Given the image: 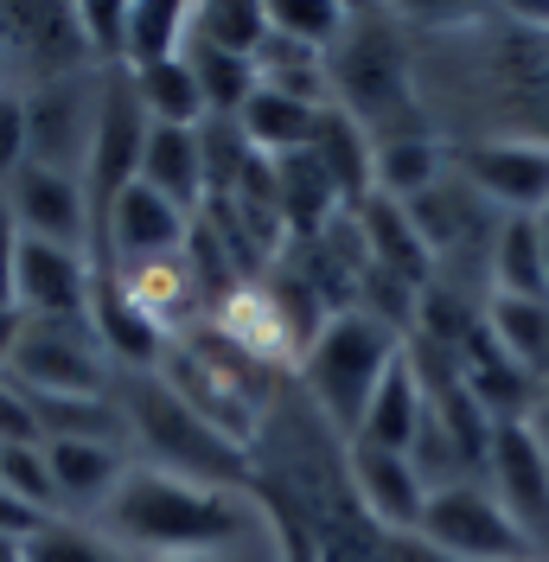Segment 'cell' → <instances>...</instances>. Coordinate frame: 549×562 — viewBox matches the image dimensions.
<instances>
[{"mask_svg": "<svg viewBox=\"0 0 549 562\" xmlns=\"http://www.w3.org/2000/svg\"><path fill=\"white\" fill-rule=\"evenodd\" d=\"M103 518L122 543L154 550V557H211L243 530L237 492L199 486L160 467H128L122 486L103 498Z\"/></svg>", "mask_w": 549, "mask_h": 562, "instance_id": "obj_1", "label": "cell"}, {"mask_svg": "<svg viewBox=\"0 0 549 562\" xmlns=\"http://www.w3.org/2000/svg\"><path fill=\"white\" fill-rule=\"evenodd\" d=\"M115 403L128 416V435L154 454L160 473H179V480H199V486H217V492H237L249 480L243 441H231L224 428H211L167 378H122Z\"/></svg>", "mask_w": 549, "mask_h": 562, "instance_id": "obj_2", "label": "cell"}, {"mask_svg": "<svg viewBox=\"0 0 549 562\" xmlns=\"http://www.w3.org/2000/svg\"><path fill=\"white\" fill-rule=\"evenodd\" d=\"M396 358H403V333H390L383 319H371L365 307H351V314L326 319V333L301 358V378H307L313 403L326 409V422L345 428V435H358V422H365L383 371Z\"/></svg>", "mask_w": 549, "mask_h": 562, "instance_id": "obj_3", "label": "cell"}, {"mask_svg": "<svg viewBox=\"0 0 549 562\" xmlns=\"http://www.w3.org/2000/svg\"><path fill=\"white\" fill-rule=\"evenodd\" d=\"M160 378H167L211 428H224L231 441H243V435L262 422V403H269V364H256L249 351H237L231 339H217L211 326H199L192 339H172Z\"/></svg>", "mask_w": 549, "mask_h": 562, "instance_id": "obj_4", "label": "cell"}, {"mask_svg": "<svg viewBox=\"0 0 549 562\" xmlns=\"http://www.w3.org/2000/svg\"><path fill=\"white\" fill-rule=\"evenodd\" d=\"M326 83L345 115H358L365 128L403 122L410 115V45L396 33L390 13H351L339 45L326 52Z\"/></svg>", "mask_w": 549, "mask_h": 562, "instance_id": "obj_5", "label": "cell"}, {"mask_svg": "<svg viewBox=\"0 0 549 562\" xmlns=\"http://www.w3.org/2000/svg\"><path fill=\"white\" fill-rule=\"evenodd\" d=\"M415 537H422L428 550H441L447 562H524V557H537V543L512 525V512H505V505L492 498V486H480V480L428 492Z\"/></svg>", "mask_w": 549, "mask_h": 562, "instance_id": "obj_6", "label": "cell"}, {"mask_svg": "<svg viewBox=\"0 0 549 562\" xmlns=\"http://www.w3.org/2000/svg\"><path fill=\"white\" fill-rule=\"evenodd\" d=\"M7 384L33 390V396H109V371H103V346L90 319H33L0 371Z\"/></svg>", "mask_w": 549, "mask_h": 562, "instance_id": "obj_7", "label": "cell"}, {"mask_svg": "<svg viewBox=\"0 0 549 562\" xmlns=\"http://www.w3.org/2000/svg\"><path fill=\"white\" fill-rule=\"evenodd\" d=\"M147 109L135 97V77L115 70L103 77V97H97V135H90V160H83V192H90V217L103 231L109 205L141 179V147H147Z\"/></svg>", "mask_w": 549, "mask_h": 562, "instance_id": "obj_8", "label": "cell"}, {"mask_svg": "<svg viewBox=\"0 0 549 562\" xmlns=\"http://www.w3.org/2000/svg\"><path fill=\"white\" fill-rule=\"evenodd\" d=\"M453 173L498 217H549V140L492 135L453 154Z\"/></svg>", "mask_w": 549, "mask_h": 562, "instance_id": "obj_9", "label": "cell"}, {"mask_svg": "<svg viewBox=\"0 0 549 562\" xmlns=\"http://www.w3.org/2000/svg\"><path fill=\"white\" fill-rule=\"evenodd\" d=\"M485 486L512 512V525L544 550L549 543V454L537 448L530 422H498L492 454H485Z\"/></svg>", "mask_w": 549, "mask_h": 562, "instance_id": "obj_10", "label": "cell"}, {"mask_svg": "<svg viewBox=\"0 0 549 562\" xmlns=\"http://www.w3.org/2000/svg\"><path fill=\"white\" fill-rule=\"evenodd\" d=\"M7 211L20 224V237H38V244H65L77 249L83 231H90V192L77 186V173H52V167H20L7 179Z\"/></svg>", "mask_w": 549, "mask_h": 562, "instance_id": "obj_11", "label": "cell"}, {"mask_svg": "<svg viewBox=\"0 0 549 562\" xmlns=\"http://www.w3.org/2000/svg\"><path fill=\"white\" fill-rule=\"evenodd\" d=\"M90 135H97V97L83 83H45L26 103V160L70 173L77 160H90Z\"/></svg>", "mask_w": 549, "mask_h": 562, "instance_id": "obj_12", "label": "cell"}, {"mask_svg": "<svg viewBox=\"0 0 549 562\" xmlns=\"http://www.w3.org/2000/svg\"><path fill=\"white\" fill-rule=\"evenodd\" d=\"M186 231H192V217L172 205V199H160L154 186H128L115 205H109L103 231H97V244H103V262L97 269H109V262H141V256H167V249H186Z\"/></svg>", "mask_w": 549, "mask_h": 562, "instance_id": "obj_13", "label": "cell"}, {"mask_svg": "<svg viewBox=\"0 0 549 562\" xmlns=\"http://www.w3.org/2000/svg\"><path fill=\"white\" fill-rule=\"evenodd\" d=\"M211 333L231 339L237 351H249L256 364H301V358H307V346H301L294 319L281 314V301H274L269 281L231 288V294L217 301V314H211Z\"/></svg>", "mask_w": 549, "mask_h": 562, "instance_id": "obj_14", "label": "cell"}, {"mask_svg": "<svg viewBox=\"0 0 549 562\" xmlns=\"http://www.w3.org/2000/svg\"><path fill=\"white\" fill-rule=\"evenodd\" d=\"M109 276H115V288H122L167 339H179V333L192 326V314H199V301H205V288H199V276H192L186 249L141 256V262H109Z\"/></svg>", "mask_w": 549, "mask_h": 562, "instance_id": "obj_15", "label": "cell"}, {"mask_svg": "<svg viewBox=\"0 0 549 562\" xmlns=\"http://www.w3.org/2000/svg\"><path fill=\"white\" fill-rule=\"evenodd\" d=\"M90 326H97V346H103L109 358H122V364H128V378H160L172 339L141 314L122 288H115L109 269H97V281H90Z\"/></svg>", "mask_w": 549, "mask_h": 562, "instance_id": "obj_16", "label": "cell"}, {"mask_svg": "<svg viewBox=\"0 0 549 562\" xmlns=\"http://www.w3.org/2000/svg\"><path fill=\"white\" fill-rule=\"evenodd\" d=\"M351 486H358V505L390 537H415L422 505H428V486H422V473L410 467V454H383V448L351 441Z\"/></svg>", "mask_w": 549, "mask_h": 562, "instance_id": "obj_17", "label": "cell"}, {"mask_svg": "<svg viewBox=\"0 0 549 562\" xmlns=\"http://www.w3.org/2000/svg\"><path fill=\"white\" fill-rule=\"evenodd\" d=\"M307 154L326 167V179L339 186V199L345 211H358L378 186H371V173H378V135L358 122V115H345L339 103H326L320 109V122H313V140H307Z\"/></svg>", "mask_w": 549, "mask_h": 562, "instance_id": "obj_18", "label": "cell"}, {"mask_svg": "<svg viewBox=\"0 0 549 562\" xmlns=\"http://www.w3.org/2000/svg\"><path fill=\"white\" fill-rule=\"evenodd\" d=\"M351 217H358V237H365L371 269H383V276H396V281H410V288H428V281H435V256H428V244H422V231H415L410 205H396V199L371 192V199L351 211Z\"/></svg>", "mask_w": 549, "mask_h": 562, "instance_id": "obj_19", "label": "cell"}, {"mask_svg": "<svg viewBox=\"0 0 549 562\" xmlns=\"http://www.w3.org/2000/svg\"><path fill=\"white\" fill-rule=\"evenodd\" d=\"M422 422H428V390H422L415 358L403 351V358L383 371V384H378V396H371V409H365V422H358L351 441L383 448V454H410L415 435H422Z\"/></svg>", "mask_w": 549, "mask_h": 562, "instance_id": "obj_20", "label": "cell"}, {"mask_svg": "<svg viewBox=\"0 0 549 562\" xmlns=\"http://www.w3.org/2000/svg\"><path fill=\"white\" fill-rule=\"evenodd\" d=\"M274 167V205H281V231L294 237V244H313L333 217H345V199L339 186L326 179V167L313 160L307 147L301 154H281V160H269Z\"/></svg>", "mask_w": 549, "mask_h": 562, "instance_id": "obj_21", "label": "cell"}, {"mask_svg": "<svg viewBox=\"0 0 549 562\" xmlns=\"http://www.w3.org/2000/svg\"><path fill=\"white\" fill-rule=\"evenodd\" d=\"M141 186H154L186 217H199V205H205V140H199V128H160L154 122L147 147H141Z\"/></svg>", "mask_w": 549, "mask_h": 562, "instance_id": "obj_22", "label": "cell"}, {"mask_svg": "<svg viewBox=\"0 0 549 562\" xmlns=\"http://www.w3.org/2000/svg\"><path fill=\"white\" fill-rule=\"evenodd\" d=\"M485 333H492V346L505 351L524 378H537V390H544V378H549V301L492 294L485 301Z\"/></svg>", "mask_w": 549, "mask_h": 562, "instance_id": "obj_23", "label": "cell"}, {"mask_svg": "<svg viewBox=\"0 0 549 562\" xmlns=\"http://www.w3.org/2000/svg\"><path fill=\"white\" fill-rule=\"evenodd\" d=\"M492 294L549 301L544 281V217H505L492 237Z\"/></svg>", "mask_w": 549, "mask_h": 562, "instance_id": "obj_24", "label": "cell"}, {"mask_svg": "<svg viewBox=\"0 0 549 562\" xmlns=\"http://www.w3.org/2000/svg\"><path fill=\"white\" fill-rule=\"evenodd\" d=\"M313 122H320V109L313 103H294V97H274V90H256L249 103H243L237 128L249 140V154H262V160H281V154H301L313 140Z\"/></svg>", "mask_w": 549, "mask_h": 562, "instance_id": "obj_25", "label": "cell"}, {"mask_svg": "<svg viewBox=\"0 0 549 562\" xmlns=\"http://www.w3.org/2000/svg\"><path fill=\"white\" fill-rule=\"evenodd\" d=\"M128 77H135V97H141V109H147V122H160V128H205L211 122L199 70L186 65V58L154 65V70H128Z\"/></svg>", "mask_w": 549, "mask_h": 562, "instance_id": "obj_26", "label": "cell"}, {"mask_svg": "<svg viewBox=\"0 0 549 562\" xmlns=\"http://www.w3.org/2000/svg\"><path fill=\"white\" fill-rule=\"evenodd\" d=\"M45 467L58 480V498H109L128 473V454L109 441H45Z\"/></svg>", "mask_w": 549, "mask_h": 562, "instance_id": "obj_27", "label": "cell"}, {"mask_svg": "<svg viewBox=\"0 0 549 562\" xmlns=\"http://www.w3.org/2000/svg\"><path fill=\"white\" fill-rule=\"evenodd\" d=\"M192 45H211V52H231V58H249L269 45V0H205L192 7Z\"/></svg>", "mask_w": 549, "mask_h": 562, "instance_id": "obj_28", "label": "cell"}, {"mask_svg": "<svg viewBox=\"0 0 549 562\" xmlns=\"http://www.w3.org/2000/svg\"><path fill=\"white\" fill-rule=\"evenodd\" d=\"M447 179V160L441 147L428 135H390L378 140V173H371V186H378L383 199H396V205H410V199H422L428 186H441Z\"/></svg>", "mask_w": 549, "mask_h": 562, "instance_id": "obj_29", "label": "cell"}, {"mask_svg": "<svg viewBox=\"0 0 549 562\" xmlns=\"http://www.w3.org/2000/svg\"><path fill=\"white\" fill-rule=\"evenodd\" d=\"M186 38H192V7H179V0L128 7V70H154L186 58Z\"/></svg>", "mask_w": 549, "mask_h": 562, "instance_id": "obj_30", "label": "cell"}, {"mask_svg": "<svg viewBox=\"0 0 549 562\" xmlns=\"http://www.w3.org/2000/svg\"><path fill=\"white\" fill-rule=\"evenodd\" d=\"M186 65L199 70V90H205L211 122H237L243 103H249V97L262 90V83H256V65H249V58L211 52V45H192V38H186Z\"/></svg>", "mask_w": 549, "mask_h": 562, "instance_id": "obj_31", "label": "cell"}, {"mask_svg": "<svg viewBox=\"0 0 549 562\" xmlns=\"http://www.w3.org/2000/svg\"><path fill=\"white\" fill-rule=\"evenodd\" d=\"M351 20V7H320V0H269V33L288 45H307V52H333Z\"/></svg>", "mask_w": 549, "mask_h": 562, "instance_id": "obj_32", "label": "cell"}, {"mask_svg": "<svg viewBox=\"0 0 549 562\" xmlns=\"http://www.w3.org/2000/svg\"><path fill=\"white\" fill-rule=\"evenodd\" d=\"M0 486L13 492V498H26L33 512L58 505V480L45 467V448H0Z\"/></svg>", "mask_w": 549, "mask_h": 562, "instance_id": "obj_33", "label": "cell"}, {"mask_svg": "<svg viewBox=\"0 0 549 562\" xmlns=\"http://www.w3.org/2000/svg\"><path fill=\"white\" fill-rule=\"evenodd\" d=\"M26 562H115V557H109L103 537H90V530H77V525L45 518V525L26 537Z\"/></svg>", "mask_w": 549, "mask_h": 562, "instance_id": "obj_34", "label": "cell"}, {"mask_svg": "<svg viewBox=\"0 0 549 562\" xmlns=\"http://www.w3.org/2000/svg\"><path fill=\"white\" fill-rule=\"evenodd\" d=\"M77 33H83V52H90V58L128 65V7H115V0L77 7Z\"/></svg>", "mask_w": 549, "mask_h": 562, "instance_id": "obj_35", "label": "cell"}, {"mask_svg": "<svg viewBox=\"0 0 549 562\" xmlns=\"http://www.w3.org/2000/svg\"><path fill=\"white\" fill-rule=\"evenodd\" d=\"M0 448H45V428H38L26 390L0 378Z\"/></svg>", "mask_w": 549, "mask_h": 562, "instance_id": "obj_36", "label": "cell"}, {"mask_svg": "<svg viewBox=\"0 0 549 562\" xmlns=\"http://www.w3.org/2000/svg\"><path fill=\"white\" fill-rule=\"evenodd\" d=\"M26 167V103L0 90V179H13Z\"/></svg>", "mask_w": 549, "mask_h": 562, "instance_id": "obj_37", "label": "cell"}, {"mask_svg": "<svg viewBox=\"0 0 549 562\" xmlns=\"http://www.w3.org/2000/svg\"><path fill=\"white\" fill-rule=\"evenodd\" d=\"M13 276H20V224H13V211L0 199V307H20L13 301Z\"/></svg>", "mask_w": 549, "mask_h": 562, "instance_id": "obj_38", "label": "cell"}, {"mask_svg": "<svg viewBox=\"0 0 549 562\" xmlns=\"http://www.w3.org/2000/svg\"><path fill=\"white\" fill-rule=\"evenodd\" d=\"M45 525V512H33L26 498H13V492L0 486V537H33Z\"/></svg>", "mask_w": 549, "mask_h": 562, "instance_id": "obj_39", "label": "cell"}, {"mask_svg": "<svg viewBox=\"0 0 549 562\" xmlns=\"http://www.w3.org/2000/svg\"><path fill=\"white\" fill-rule=\"evenodd\" d=\"M20 333H26V314L20 307H0V371H7V358L20 346Z\"/></svg>", "mask_w": 549, "mask_h": 562, "instance_id": "obj_40", "label": "cell"}, {"mask_svg": "<svg viewBox=\"0 0 549 562\" xmlns=\"http://www.w3.org/2000/svg\"><path fill=\"white\" fill-rule=\"evenodd\" d=\"M524 422H530V435H537V448L549 454V396H537V409H530Z\"/></svg>", "mask_w": 549, "mask_h": 562, "instance_id": "obj_41", "label": "cell"}, {"mask_svg": "<svg viewBox=\"0 0 549 562\" xmlns=\"http://www.w3.org/2000/svg\"><path fill=\"white\" fill-rule=\"evenodd\" d=\"M0 562H26V537H0Z\"/></svg>", "mask_w": 549, "mask_h": 562, "instance_id": "obj_42", "label": "cell"}, {"mask_svg": "<svg viewBox=\"0 0 549 562\" xmlns=\"http://www.w3.org/2000/svg\"><path fill=\"white\" fill-rule=\"evenodd\" d=\"M544 281H549V217H544Z\"/></svg>", "mask_w": 549, "mask_h": 562, "instance_id": "obj_43", "label": "cell"}, {"mask_svg": "<svg viewBox=\"0 0 549 562\" xmlns=\"http://www.w3.org/2000/svg\"><path fill=\"white\" fill-rule=\"evenodd\" d=\"M147 562H211V557H147Z\"/></svg>", "mask_w": 549, "mask_h": 562, "instance_id": "obj_44", "label": "cell"}, {"mask_svg": "<svg viewBox=\"0 0 549 562\" xmlns=\"http://www.w3.org/2000/svg\"><path fill=\"white\" fill-rule=\"evenodd\" d=\"M0 83H7V33H0Z\"/></svg>", "mask_w": 549, "mask_h": 562, "instance_id": "obj_45", "label": "cell"}, {"mask_svg": "<svg viewBox=\"0 0 549 562\" xmlns=\"http://www.w3.org/2000/svg\"><path fill=\"white\" fill-rule=\"evenodd\" d=\"M537 562H549V543H544V550H537Z\"/></svg>", "mask_w": 549, "mask_h": 562, "instance_id": "obj_46", "label": "cell"}]
</instances>
